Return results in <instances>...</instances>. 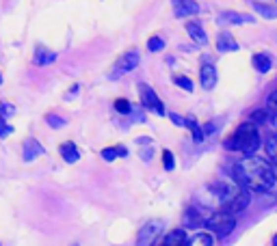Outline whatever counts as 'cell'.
<instances>
[{
	"instance_id": "cell-1",
	"label": "cell",
	"mask_w": 277,
	"mask_h": 246,
	"mask_svg": "<svg viewBox=\"0 0 277 246\" xmlns=\"http://www.w3.org/2000/svg\"><path fill=\"white\" fill-rule=\"evenodd\" d=\"M234 179L249 192H271L277 186V171L262 158L247 156L234 164Z\"/></svg>"
},
{
	"instance_id": "cell-2",
	"label": "cell",
	"mask_w": 277,
	"mask_h": 246,
	"mask_svg": "<svg viewBox=\"0 0 277 246\" xmlns=\"http://www.w3.org/2000/svg\"><path fill=\"white\" fill-rule=\"evenodd\" d=\"M215 194L221 203V210L230 214H238L249 205V190L238 184H219L215 188Z\"/></svg>"
},
{
	"instance_id": "cell-3",
	"label": "cell",
	"mask_w": 277,
	"mask_h": 246,
	"mask_svg": "<svg viewBox=\"0 0 277 246\" xmlns=\"http://www.w3.org/2000/svg\"><path fill=\"white\" fill-rule=\"evenodd\" d=\"M227 149L234 151H243V154L251 156L258 151L260 147V132L253 121H245L243 125H238V130L232 134V138L225 143Z\"/></svg>"
},
{
	"instance_id": "cell-4",
	"label": "cell",
	"mask_w": 277,
	"mask_h": 246,
	"mask_svg": "<svg viewBox=\"0 0 277 246\" xmlns=\"http://www.w3.org/2000/svg\"><path fill=\"white\" fill-rule=\"evenodd\" d=\"M204 225L208 227L216 238H225L234 231L236 220H234V214L219 210V212H215V214H210L208 218H204Z\"/></svg>"
},
{
	"instance_id": "cell-5",
	"label": "cell",
	"mask_w": 277,
	"mask_h": 246,
	"mask_svg": "<svg viewBox=\"0 0 277 246\" xmlns=\"http://www.w3.org/2000/svg\"><path fill=\"white\" fill-rule=\"evenodd\" d=\"M139 52L137 50H128V52H123L122 56L117 58V63H115V69L111 72V78H119V76H123V74H130L134 67H139Z\"/></svg>"
},
{
	"instance_id": "cell-6",
	"label": "cell",
	"mask_w": 277,
	"mask_h": 246,
	"mask_svg": "<svg viewBox=\"0 0 277 246\" xmlns=\"http://www.w3.org/2000/svg\"><path fill=\"white\" fill-rule=\"evenodd\" d=\"M162 233V222H145L139 231V238H137V246H156V240L160 238Z\"/></svg>"
},
{
	"instance_id": "cell-7",
	"label": "cell",
	"mask_w": 277,
	"mask_h": 246,
	"mask_svg": "<svg viewBox=\"0 0 277 246\" xmlns=\"http://www.w3.org/2000/svg\"><path fill=\"white\" fill-rule=\"evenodd\" d=\"M139 93H141V102H143V106L148 108V110L156 112V114H165V106H162L160 97L156 95V91L152 89L150 84H139Z\"/></svg>"
},
{
	"instance_id": "cell-8",
	"label": "cell",
	"mask_w": 277,
	"mask_h": 246,
	"mask_svg": "<svg viewBox=\"0 0 277 246\" xmlns=\"http://www.w3.org/2000/svg\"><path fill=\"white\" fill-rule=\"evenodd\" d=\"M171 7H173V15L180 20L199 11V4L195 0H171Z\"/></svg>"
},
{
	"instance_id": "cell-9",
	"label": "cell",
	"mask_w": 277,
	"mask_h": 246,
	"mask_svg": "<svg viewBox=\"0 0 277 246\" xmlns=\"http://www.w3.org/2000/svg\"><path fill=\"white\" fill-rule=\"evenodd\" d=\"M22 149H24V160L26 162H32L35 158H39L41 154H46L43 145L39 143V140H35V138H26L24 143H22Z\"/></svg>"
},
{
	"instance_id": "cell-10",
	"label": "cell",
	"mask_w": 277,
	"mask_h": 246,
	"mask_svg": "<svg viewBox=\"0 0 277 246\" xmlns=\"http://www.w3.org/2000/svg\"><path fill=\"white\" fill-rule=\"evenodd\" d=\"M216 50L219 52H236L238 50V41L232 37V32H219V37H216Z\"/></svg>"
},
{
	"instance_id": "cell-11",
	"label": "cell",
	"mask_w": 277,
	"mask_h": 246,
	"mask_svg": "<svg viewBox=\"0 0 277 246\" xmlns=\"http://www.w3.org/2000/svg\"><path fill=\"white\" fill-rule=\"evenodd\" d=\"M256 22L253 15H243V13H234V11H227V13H221L219 24H251Z\"/></svg>"
},
{
	"instance_id": "cell-12",
	"label": "cell",
	"mask_w": 277,
	"mask_h": 246,
	"mask_svg": "<svg viewBox=\"0 0 277 246\" xmlns=\"http://www.w3.org/2000/svg\"><path fill=\"white\" fill-rule=\"evenodd\" d=\"M59 154H61V158L67 164H74V162L80 160V151H78V147H76L72 140H67V143H63L61 147H59Z\"/></svg>"
},
{
	"instance_id": "cell-13",
	"label": "cell",
	"mask_w": 277,
	"mask_h": 246,
	"mask_svg": "<svg viewBox=\"0 0 277 246\" xmlns=\"http://www.w3.org/2000/svg\"><path fill=\"white\" fill-rule=\"evenodd\" d=\"M199 76H202V86L206 91H210L216 86V69L213 67V65H204Z\"/></svg>"
},
{
	"instance_id": "cell-14",
	"label": "cell",
	"mask_w": 277,
	"mask_h": 246,
	"mask_svg": "<svg viewBox=\"0 0 277 246\" xmlns=\"http://www.w3.org/2000/svg\"><path fill=\"white\" fill-rule=\"evenodd\" d=\"M186 32L191 35V39H195L199 43V46H206V43H208V35H206L204 28L197 24V22H188V24H186Z\"/></svg>"
},
{
	"instance_id": "cell-15",
	"label": "cell",
	"mask_w": 277,
	"mask_h": 246,
	"mask_svg": "<svg viewBox=\"0 0 277 246\" xmlns=\"http://www.w3.org/2000/svg\"><path fill=\"white\" fill-rule=\"evenodd\" d=\"M186 244V233L182 229H176V231L167 233V238L160 242V246H184Z\"/></svg>"
},
{
	"instance_id": "cell-16",
	"label": "cell",
	"mask_w": 277,
	"mask_h": 246,
	"mask_svg": "<svg viewBox=\"0 0 277 246\" xmlns=\"http://www.w3.org/2000/svg\"><path fill=\"white\" fill-rule=\"evenodd\" d=\"M57 61V52H50V50H46V48H37L35 50V65H50V63H54Z\"/></svg>"
},
{
	"instance_id": "cell-17",
	"label": "cell",
	"mask_w": 277,
	"mask_h": 246,
	"mask_svg": "<svg viewBox=\"0 0 277 246\" xmlns=\"http://www.w3.org/2000/svg\"><path fill=\"white\" fill-rule=\"evenodd\" d=\"M213 244H215V238L210 236V233L202 231V233H195L191 240H186L184 246H213Z\"/></svg>"
},
{
	"instance_id": "cell-18",
	"label": "cell",
	"mask_w": 277,
	"mask_h": 246,
	"mask_svg": "<svg viewBox=\"0 0 277 246\" xmlns=\"http://www.w3.org/2000/svg\"><path fill=\"white\" fill-rule=\"evenodd\" d=\"M251 63H253V67H256L260 74H267L269 69L273 67V63H271V58L267 56V54H253Z\"/></svg>"
},
{
	"instance_id": "cell-19",
	"label": "cell",
	"mask_w": 277,
	"mask_h": 246,
	"mask_svg": "<svg viewBox=\"0 0 277 246\" xmlns=\"http://www.w3.org/2000/svg\"><path fill=\"white\" fill-rule=\"evenodd\" d=\"M184 125H186V128L191 130V134H193V140H195V143H202V140L206 138V136H204V130L199 128V123L195 121V117H186V121H184Z\"/></svg>"
},
{
	"instance_id": "cell-20",
	"label": "cell",
	"mask_w": 277,
	"mask_h": 246,
	"mask_svg": "<svg viewBox=\"0 0 277 246\" xmlns=\"http://www.w3.org/2000/svg\"><path fill=\"white\" fill-rule=\"evenodd\" d=\"M253 9L258 11L262 18H267V20H275L277 18V9L275 7H269V4H260V2H256L253 4Z\"/></svg>"
},
{
	"instance_id": "cell-21",
	"label": "cell",
	"mask_w": 277,
	"mask_h": 246,
	"mask_svg": "<svg viewBox=\"0 0 277 246\" xmlns=\"http://www.w3.org/2000/svg\"><path fill=\"white\" fill-rule=\"evenodd\" d=\"M184 225H188V227H199L204 222V218H199L197 216V210H195V207H191V210L186 212V216H184Z\"/></svg>"
},
{
	"instance_id": "cell-22",
	"label": "cell",
	"mask_w": 277,
	"mask_h": 246,
	"mask_svg": "<svg viewBox=\"0 0 277 246\" xmlns=\"http://www.w3.org/2000/svg\"><path fill=\"white\" fill-rule=\"evenodd\" d=\"M267 154H269V158L273 160L275 168H277V134L271 136V138L267 140Z\"/></svg>"
},
{
	"instance_id": "cell-23",
	"label": "cell",
	"mask_w": 277,
	"mask_h": 246,
	"mask_svg": "<svg viewBox=\"0 0 277 246\" xmlns=\"http://www.w3.org/2000/svg\"><path fill=\"white\" fill-rule=\"evenodd\" d=\"M162 164H165L167 171H173V168H176V158H173V154L169 149L162 151Z\"/></svg>"
},
{
	"instance_id": "cell-24",
	"label": "cell",
	"mask_w": 277,
	"mask_h": 246,
	"mask_svg": "<svg viewBox=\"0 0 277 246\" xmlns=\"http://www.w3.org/2000/svg\"><path fill=\"white\" fill-rule=\"evenodd\" d=\"M173 82H176V84L180 86V89H184V91H193V80L186 78V76H176Z\"/></svg>"
},
{
	"instance_id": "cell-25",
	"label": "cell",
	"mask_w": 277,
	"mask_h": 246,
	"mask_svg": "<svg viewBox=\"0 0 277 246\" xmlns=\"http://www.w3.org/2000/svg\"><path fill=\"white\" fill-rule=\"evenodd\" d=\"M148 50H152V52H160V50H165V41H162L160 37H152V39L148 41Z\"/></svg>"
},
{
	"instance_id": "cell-26",
	"label": "cell",
	"mask_w": 277,
	"mask_h": 246,
	"mask_svg": "<svg viewBox=\"0 0 277 246\" xmlns=\"http://www.w3.org/2000/svg\"><path fill=\"white\" fill-rule=\"evenodd\" d=\"M115 110L122 112V114H130V112H132V106H130L128 100H117L115 102Z\"/></svg>"
},
{
	"instance_id": "cell-27",
	"label": "cell",
	"mask_w": 277,
	"mask_h": 246,
	"mask_svg": "<svg viewBox=\"0 0 277 246\" xmlns=\"http://www.w3.org/2000/svg\"><path fill=\"white\" fill-rule=\"evenodd\" d=\"M46 123L50 125V128H63V125H65V119H61L59 114H48V117H46Z\"/></svg>"
},
{
	"instance_id": "cell-28",
	"label": "cell",
	"mask_w": 277,
	"mask_h": 246,
	"mask_svg": "<svg viewBox=\"0 0 277 246\" xmlns=\"http://www.w3.org/2000/svg\"><path fill=\"white\" fill-rule=\"evenodd\" d=\"M102 158H104L106 162H113L117 158V147H106V149L102 151Z\"/></svg>"
},
{
	"instance_id": "cell-29",
	"label": "cell",
	"mask_w": 277,
	"mask_h": 246,
	"mask_svg": "<svg viewBox=\"0 0 277 246\" xmlns=\"http://www.w3.org/2000/svg\"><path fill=\"white\" fill-rule=\"evenodd\" d=\"M11 132H13V128H11L4 119H0V136H9Z\"/></svg>"
},
{
	"instance_id": "cell-30",
	"label": "cell",
	"mask_w": 277,
	"mask_h": 246,
	"mask_svg": "<svg viewBox=\"0 0 277 246\" xmlns=\"http://www.w3.org/2000/svg\"><path fill=\"white\" fill-rule=\"evenodd\" d=\"M13 112V108L9 106V104H4V102H0V119H7V114Z\"/></svg>"
},
{
	"instance_id": "cell-31",
	"label": "cell",
	"mask_w": 277,
	"mask_h": 246,
	"mask_svg": "<svg viewBox=\"0 0 277 246\" xmlns=\"http://www.w3.org/2000/svg\"><path fill=\"white\" fill-rule=\"evenodd\" d=\"M269 108L277 114V91H275V93H271V97H269Z\"/></svg>"
},
{
	"instance_id": "cell-32",
	"label": "cell",
	"mask_w": 277,
	"mask_h": 246,
	"mask_svg": "<svg viewBox=\"0 0 277 246\" xmlns=\"http://www.w3.org/2000/svg\"><path fill=\"white\" fill-rule=\"evenodd\" d=\"M126 156H128V149L119 145V147H117V158H126Z\"/></svg>"
},
{
	"instance_id": "cell-33",
	"label": "cell",
	"mask_w": 277,
	"mask_h": 246,
	"mask_svg": "<svg viewBox=\"0 0 277 246\" xmlns=\"http://www.w3.org/2000/svg\"><path fill=\"white\" fill-rule=\"evenodd\" d=\"M171 121L176 125H184V119L180 117V114H171Z\"/></svg>"
},
{
	"instance_id": "cell-34",
	"label": "cell",
	"mask_w": 277,
	"mask_h": 246,
	"mask_svg": "<svg viewBox=\"0 0 277 246\" xmlns=\"http://www.w3.org/2000/svg\"><path fill=\"white\" fill-rule=\"evenodd\" d=\"M215 130H216V125H215V123H210V125H206V128H204V136H206V134H213V132H215Z\"/></svg>"
},
{
	"instance_id": "cell-35",
	"label": "cell",
	"mask_w": 277,
	"mask_h": 246,
	"mask_svg": "<svg viewBox=\"0 0 277 246\" xmlns=\"http://www.w3.org/2000/svg\"><path fill=\"white\" fill-rule=\"evenodd\" d=\"M0 84H2V76H0Z\"/></svg>"
},
{
	"instance_id": "cell-36",
	"label": "cell",
	"mask_w": 277,
	"mask_h": 246,
	"mask_svg": "<svg viewBox=\"0 0 277 246\" xmlns=\"http://www.w3.org/2000/svg\"><path fill=\"white\" fill-rule=\"evenodd\" d=\"M275 246H277V240H275Z\"/></svg>"
}]
</instances>
